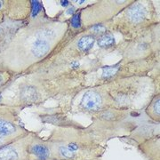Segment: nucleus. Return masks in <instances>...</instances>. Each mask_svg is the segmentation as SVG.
<instances>
[{"mask_svg":"<svg viewBox=\"0 0 160 160\" xmlns=\"http://www.w3.org/2000/svg\"><path fill=\"white\" fill-rule=\"evenodd\" d=\"M60 103V110L65 114L81 113L90 117L107 108L114 107L103 85L84 86Z\"/></svg>","mask_w":160,"mask_h":160,"instance_id":"obj_6","label":"nucleus"},{"mask_svg":"<svg viewBox=\"0 0 160 160\" xmlns=\"http://www.w3.org/2000/svg\"><path fill=\"white\" fill-rule=\"evenodd\" d=\"M3 3H4L3 1H0V9H1V8H2V6H3Z\"/></svg>","mask_w":160,"mask_h":160,"instance_id":"obj_19","label":"nucleus"},{"mask_svg":"<svg viewBox=\"0 0 160 160\" xmlns=\"http://www.w3.org/2000/svg\"><path fill=\"white\" fill-rule=\"evenodd\" d=\"M159 67V54L141 60H122L116 64L102 68L98 79L91 86L105 84L109 81L137 76L152 74Z\"/></svg>","mask_w":160,"mask_h":160,"instance_id":"obj_9","label":"nucleus"},{"mask_svg":"<svg viewBox=\"0 0 160 160\" xmlns=\"http://www.w3.org/2000/svg\"><path fill=\"white\" fill-rule=\"evenodd\" d=\"M16 139H18V138L0 136V148H1V147H3V146H5V145H6V144H8V143L12 142H13V141H15Z\"/></svg>","mask_w":160,"mask_h":160,"instance_id":"obj_18","label":"nucleus"},{"mask_svg":"<svg viewBox=\"0 0 160 160\" xmlns=\"http://www.w3.org/2000/svg\"><path fill=\"white\" fill-rule=\"evenodd\" d=\"M145 113L152 121L159 123L160 121V94L157 93L145 108Z\"/></svg>","mask_w":160,"mask_h":160,"instance_id":"obj_15","label":"nucleus"},{"mask_svg":"<svg viewBox=\"0 0 160 160\" xmlns=\"http://www.w3.org/2000/svg\"><path fill=\"white\" fill-rule=\"evenodd\" d=\"M138 149L149 160H159V136L154 135L142 141Z\"/></svg>","mask_w":160,"mask_h":160,"instance_id":"obj_14","label":"nucleus"},{"mask_svg":"<svg viewBox=\"0 0 160 160\" xmlns=\"http://www.w3.org/2000/svg\"><path fill=\"white\" fill-rule=\"evenodd\" d=\"M28 160H52L51 148L47 140L33 134L27 148Z\"/></svg>","mask_w":160,"mask_h":160,"instance_id":"obj_13","label":"nucleus"},{"mask_svg":"<svg viewBox=\"0 0 160 160\" xmlns=\"http://www.w3.org/2000/svg\"><path fill=\"white\" fill-rule=\"evenodd\" d=\"M96 43L100 48L105 50H113L115 51L117 45L115 41V37L113 32L109 30H105L102 34L97 36Z\"/></svg>","mask_w":160,"mask_h":160,"instance_id":"obj_16","label":"nucleus"},{"mask_svg":"<svg viewBox=\"0 0 160 160\" xmlns=\"http://www.w3.org/2000/svg\"><path fill=\"white\" fill-rule=\"evenodd\" d=\"M86 75L87 71L85 69L69 70L51 76L38 75L36 85L31 83L21 85L20 100L25 105H33L49 99H57L61 102L86 86Z\"/></svg>","mask_w":160,"mask_h":160,"instance_id":"obj_3","label":"nucleus"},{"mask_svg":"<svg viewBox=\"0 0 160 160\" xmlns=\"http://www.w3.org/2000/svg\"><path fill=\"white\" fill-rule=\"evenodd\" d=\"M10 79V74L7 71H0V87L6 85Z\"/></svg>","mask_w":160,"mask_h":160,"instance_id":"obj_17","label":"nucleus"},{"mask_svg":"<svg viewBox=\"0 0 160 160\" xmlns=\"http://www.w3.org/2000/svg\"><path fill=\"white\" fill-rule=\"evenodd\" d=\"M115 51L122 60H141L159 54V23L142 30L129 40H123Z\"/></svg>","mask_w":160,"mask_h":160,"instance_id":"obj_8","label":"nucleus"},{"mask_svg":"<svg viewBox=\"0 0 160 160\" xmlns=\"http://www.w3.org/2000/svg\"><path fill=\"white\" fill-rule=\"evenodd\" d=\"M132 1L111 0L98 1L78 10L79 13L81 29H88L95 26L104 25L113 20Z\"/></svg>","mask_w":160,"mask_h":160,"instance_id":"obj_10","label":"nucleus"},{"mask_svg":"<svg viewBox=\"0 0 160 160\" xmlns=\"http://www.w3.org/2000/svg\"><path fill=\"white\" fill-rule=\"evenodd\" d=\"M159 23V18L152 1H132L116 17L104 24L107 30L119 33L123 40H129L142 30Z\"/></svg>","mask_w":160,"mask_h":160,"instance_id":"obj_5","label":"nucleus"},{"mask_svg":"<svg viewBox=\"0 0 160 160\" xmlns=\"http://www.w3.org/2000/svg\"><path fill=\"white\" fill-rule=\"evenodd\" d=\"M52 160H102L106 148L82 126L56 127L46 139Z\"/></svg>","mask_w":160,"mask_h":160,"instance_id":"obj_2","label":"nucleus"},{"mask_svg":"<svg viewBox=\"0 0 160 160\" xmlns=\"http://www.w3.org/2000/svg\"><path fill=\"white\" fill-rule=\"evenodd\" d=\"M34 132L20 137L0 148V160H28L27 148Z\"/></svg>","mask_w":160,"mask_h":160,"instance_id":"obj_12","label":"nucleus"},{"mask_svg":"<svg viewBox=\"0 0 160 160\" xmlns=\"http://www.w3.org/2000/svg\"><path fill=\"white\" fill-rule=\"evenodd\" d=\"M131 114L130 110L110 107L92 115V123L86 127L87 132L97 142L102 144L128 132L126 120Z\"/></svg>","mask_w":160,"mask_h":160,"instance_id":"obj_7","label":"nucleus"},{"mask_svg":"<svg viewBox=\"0 0 160 160\" xmlns=\"http://www.w3.org/2000/svg\"><path fill=\"white\" fill-rule=\"evenodd\" d=\"M29 133L22 125L14 108L0 106V136L19 138Z\"/></svg>","mask_w":160,"mask_h":160,"instance_id":"obj_11","label":"nucleus"},{"mask_svg":"<svg viewBox=\"0 0 160 160\" xmlns=\"http://www.w3.org/2000/svg\"><path fill=\"white\" fill-rule=\"evenodd\" d=\"M159 75L137 76L109 81L105 86L115 108L138 111L147 107L159 92Z\"/></svg>","mask_w":160,"mask_h":160,"instance_id":"obj_4","label":"nucleus"},{"mask_svg":"<svg viewBox=\"0 0 160 160\" xmlns=\"http://www.w3.org/2000/svg\"><path fill=\"white\" fill-rule=\"evenodd\" d=\"M96 43V36L86 29L69 28L57 47L44 61L32 68L38 75H56L69 70H78L80 61L87 56Z\"/></svg>","mask_w":160,"mask_h":160,"instance_id":"obj_1","label":"nucleus"}]
</instances>
